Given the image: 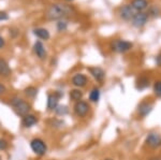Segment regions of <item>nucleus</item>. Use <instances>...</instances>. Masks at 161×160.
<instances>
[{
    "instance_id": "423d86ee",
    "label": "nucleus",
    "mask_w": 161,
    "mask_h": 160,
    "mask_svg": "<svg viewBox=\"0 0 161 160\" xmlns=\"http://www.w3.org/2000/svg\"><path fill=\"white\" fill-rule=\"evenodd\" d=\"M89 110H90L89 104H88L86 101H83V100H80V101L75 102L74 108H73L75 115L79 116V117H85V116L88 114Z\"/></svg>"
},
{
    "instance_id": "dca6fc26",
    "label": "nucleus",
    "mask_w": 161,
    "mask_h": 160,
    "mask_svg": "<svg viewBox=\"0 0 161 160\" xmlns=\"http://www.w3.org/2000/svg\"><path fill=\"white\" fill-rule=\"evenodd\" d=\"M11 73H12V70L9 67V63H8L3 58L0 57V76L7 77V76L11 75Z\"/></svg>"
},
{
    "instance_id": "c85d7f7f",
    "label": "nucleus",
    "mask_w": 161,
    "mask_h": 160,
    "mask_svg": "<svg viewBox=\"0 0 161 160\" xmlns=\"http://www.w3.org/2000/svg\"><path fill=\"white\" fill-rule=\"evenodd\" d=\"M156 63H157L158 66H161V54H159V55L156 57Z\"/></svg>"
},
{
    "instance_id": "a878e982",
    "label": "nucleus",
    "mask_w": 161,
    "mask_h": 160,
    "mask_svg": "<svg viewBox=\"0 0 161 160\" xmlns=\"http://www.w3.org/2000/svg\"><path fill=\"white\" fill-rule=\"evenodd\" d=\"M8 146H9V143H8L7 140H4V139L0 138V151H6L8 148Z\"/></svg>"
},
{
    "instance_id": "cd10ccee",
    "label": "nucleus",
    "mask_w": 161,
    "mask_h": 160,
    "mask_svg": "<svg viewBox=\"0 0 161 160\" xmlns=\"http://www.w3.org/2000/svg\"><path fill=\"white\" fill-rule=\"evenodd\" d=\"M6 92H7V87L4 86L3 84L0 83V96L3 95V94H6Z\"/></svg>"
},
{
    "instance_id": "4468645a",
    "label": "nucleus",
    "mask_w": 161,
    "mask_h": 160,
    "mask_svg": "<svg viewBox=\"0 0 161 160\" xmlns=\"http://www.w3.org/2000/svg\"><path fill=\"white\" fill-rule=\"evenodd\" d=\"M38 117L33 114H27L23 117V120H22V125L24 126L25 128H31L38 124Z\"/></svg>"
},
{
    "instance_id": "473e14b6",
    "label": "nucleus",
    "mask_w": 161,
    "mask_h": 160,
    "mask_svg": "<svg viewBox=\"0 0 161 160\" xmlns=\"http://www.w3.org/2000/svg\"><path fill=\"white\" fill-rule=\"evenodd\" d=\"M0 160H1V157H0Z\"/></svg>"
},
{
    "instance_id": "7c9ffc66",
    "label": "nucleus",
    "mask_w": 161,
    "mask_h": 160,
    "mask_svg": "<svg viewBox=\"0 0 161 160\" xmlns=\"http://www.w3.org/2000/svg\"><path fill=\"white\" fill-rule=\"evenodd\" d=\"M104 160H112V159H110V158H108V159H104Z\"/></svg>"
},
{
    "instance_id": "393cba45",
    "label": "nucleus",
    "mask_w": 161,
    "mask_h": 160,
    "mask_svg": "<svg viewBox=\"0 0 161 160\" xmlns=\"http://www.w3.org/2000/svg\"><path fill=\"white\" fill-rule=\"evenodd\" d=\"M67 27H68V23L64 22V20H58V23H57V29H58V31H64L67 29Z\"/></svg>"
},
{
    "instance_id": "c756f323",
    "label": "nucleus",
    "mask_w": 161,
    "mask_h": 160,
    "mask_svg": "<svg viewBox=\"0 0 161 160\" xmlns=\"http://www.w3.org/2000/svg\"><path fill=\"white\" fill-rule=\"evenodd\" d=\"M4 43H6V42H4V39L2 38L1 36H0V48L3 47V46H4Z\"/></svg>"
},
{
    "instance_id": "39448f33",
    "label": "nucleus",
    "mask_w": 161,
    "mask_h": 160,
    "mask_svg": "<svg viewBox=\"0 0 161 160\" xmlns=\"http://www.w3.org/2000/svg\"><path fill=\"white\" fill-rule=\"evenodd\" d=\"M149 16L146 12H136L131 19V24L136 28H142L148 23Z\"/></svg>"
},
{
    "instance_id": "2eb2a0df",
    "label": "nucleus",
    "mask_w": 161,
    "mask_h": 160,
    "mask_svg": "<svg viewBox=\"0 0 161 160\" xmlns=\"http://www.w3.org/2000/svg\"><path fill=\"white\" fill-rule=\"evenodd\" d=\"M33 52L39 59H44L46 57V50L41 41H37L33 45Z\"/></svg>"
},
{
    "instance_id": "412c9836",
    "label": "nucleus",
    "mask_w": 161,
    "mask_h": 160,
    "mask_svg": "<svg viewBox=\"0 0 161 160\" xmlns=\"http://www.w3.org/2000/svg\"><path fill=\"white\" fill-rule=\"evenodd\" d=\"M24 92L28 98H30V99H35L38 95V88L35 86H29L25 89Z\"/></svg>"
},
{
    "instance_id": "1a4fd4ad",
    "label": "nucleus",
    "mask_w": 161,
    "mask_h": 160,
    "mask_svg": "<svg viewBox=\"0 0 161 160\" xmlns=\"http://www.w3.org/2000/svg\"><path fill=\"white\" fill-rule=\"evenodd\" d=\"M145 143L152 148H158L161 146V135L157 132H149L146 136Z\"/></svg>"
},
{
    "instance_id": "b1692460",
    "label": "nucleus",
    "mask_w": 161,
    "mask_h": 160,
    "mask_svg": "<svg viewBox=\"0 0 161 160\" xmlns=\"http://www.w3.org/2000/svg\"><path fill=\"white\" fill-rule=\"evenodd\" d=\"M154 94L157 97H161V80L156 81L154 84Z\"/></svg>"
},
{
    "instance_id": "6e6552de",
    "label": "nucleus",
    "mask_w": 161,
    "mask_h": 160,
    "mask_svg": "<svg viewBox=\"0 0 161 160\" xmlns=\"http://www.w3.org/2000/svg\"><path fill=\"white\" fill-rule=\"evenodd\" d=\"M136 13V12L132 9L130 4H124V6L119 8V11H118L119 17L124 20H131Z\"/></svg>"
},
{
    "instance_id": "6ab92c4d",
    "label": "nucleus",
    "mask_w": 161,
    "mask_h": 160,
    "mask_svg": "<svg viewBox=\"0 0 161 160\" xmlns=\"http://www.w3.org/2000/svg\"><path fill=\"white\" fill-rule=\"evenodd\" d=\"M69 95H70V99L73 100L75 102L82 100V98H83V91L80 88H75V89L70 90Z\"/></svg>"
},
{
    "instance_id": "2f4dec72",
    "label": "nucleus",
    "mask_w": 161,
    "mask_h": 160,
    "mask_svg": "<svg viewBox=\"0 0 161 160\" xmlns=\"http://www.w3.org/2000/svg\"><path fill=\"white\" fill-rule=\"evenodd\" d=\"M67 1H72V0H67Z\"/></svg>"
},
{
    "instance_id": "f3484780",
    "label": "nucleus",
    "mask_w": 161,
    "mask_h": 160,
    "mask_svg": "<svg viewBox=\"0 0 161 160\" xmlns=\"http://www.w3.org/2000/svg\"><path fill=\"white\" fill-rule=\"evenodd\" d=\"M33 35L37 38L41 39V40H48L51 37L48 30L45 29V28H36V29L33 30Z\"/></svg>"
},
{
    "instance_id": "4be33fe9",
    "label": "nucleus",
    "mask_w": 161,
    "mask_h": 160,
    "mask_svg": "<svg viewBox=\"0 0 161 160\" xmlns=\"http://www.w3.org/2000/svg\"><path fill=\"white\" fill-rule=\"evenodd\" d=\"M54 112L56 113V115L58 116H64L69 113V109L67 105H62V104H58L56 107V109L54 110Z\"/></svg>"
},
{
    "instance_id": "aec40b11",
    "label": "nucleus",
    "mask_w": 161,
    "mask_h": 160,
    "mask_svg": "<svg viewBox=\"0 0 161 160\" xmlns=\"http://www.w3.org/2000/svg\"><path fill=\"white\" fill-rule=\"evenodd\" d=\"M99 99H100V90L99 88L95 87V88H92L89 92V100L92 102H98Z\"/></svg>"
},
{
    "instance_id": "20e7f679",
    "label": "nucleus",
    "mask_w": 161,
    "mask_h": 160,
    "mask_svg": "<svg viewBox=\"0 0 161 160\" xmlns=\"http://www.w3.org/2000/svg\"><path fill=\"white\" fill-rule=\"evenodd\" d=\"M30 147L32 149V152L35 154H37L38 156H43L47 152V145L42 139L36 138L30 142Z\"/></svg>"
},
{
    "instance_id": "9d476101",
    "label": "nucleus",
    "mask_w": 161,
    "mask_h": 160,
    "mask_svg": "<svg viewBox=\"0 0 161 160\" xmlns=\"http://www.w3.org/2000/svg\"><path fill=\"white\" fill-rule=\"evenodd\" d=\"M88 71L97 82H99V83L103 82V80L105 77V72L102 68H100V67H92V68L88 69Z\"/></svg>"
},
{
    "instance_id": "f257e3e1",
    "label": "nucleus",
    "mask_w": 161,
    "mask_h": 160,
    "mask_svg": "<svg viewBox=\"0 0 161 160\" xmlns=\"http://www.w3.org/2000/svg\"><path fill=\"white\" fill-rule=\"evenodd\" d=\"M74 13V9L66 3H55L46 10L45 17L48 20H61Z\"/></svg>"
},
{
    "instance_id": "0eeeda50",
    "label": "nucleus",
    "mask_w": 161,
    "mask_h": 160,
    "mask_svg": "<svg viewBox=\"0 0 161 160\" xmlns=\"http://www.w3.org/2000/svg\"><path fill=\"white\" fill-rule=\"evenodd\" d=\"M61 97H64V92L60 90H57L54 94H48L47 96V110L54 111L58 105V101Z\"/></svg>"
},
{
    "instance_id": "ddd939ff",
    "label": "nucleus",
    "mask_w": 161,
    "mask_h": 160,
    "mask_svg": "<svg viewBox=\"0 0 161 160\" xmlns=\"http://www.w3.org/2000/svg\"><path fill=\"white\" fill-rule=\"evenodd\" d=\"M153 110V104L147 101H144L142 103H140L139 104V108H137V113H139V115L141 116V117H145V116H147L149 114L150 112H152Z\"/></svg>"
},
{
    "instance_id": "f03ea898",
    "label": "nucleus",
    "mask_w": 161,
    "mask_h": 160,
    "mask_svg": "<svg viewBox=\"0 0 161 160\" xmlns=\"http://www.w3.org/2000/svg\"><path fill=\"white\" fill-rule=\"evenodd\" d=\"M10 103H11V105L13 107L14 112L19 116H20V117H24L25 115L29 114L31 110V104L28 101H26V100L15 96L11 99Z\"/></svg>"
},
{
    "instance_id": "5701e85b",
    "label": "nucleus",
    "mask_w": 161,
    "mask_h": 160,
    "mask_svg": "<svg viewBox=\"0 0 161 160\" xmlns=\"http://www.w3.org/2000/svg\"><path fill=\"white\" fill-rule=\"evenodd\" d=\"M160 13V8L157 6H152L147 11V15L148 16H157Z\"/></svg>"
},
{
    "instance_id": "a211bd4d",
    "label": "nucleus",
    "mask_w": 161,
    "mask_h": 160,
    "mask_svg": "<svg viewBox=\"0 0 161 160\" xmlns=\"http://www.w3.org/2000/svg\"><path fill=\"white\" fill-rule=\"evenodd\" d=\"M149 86V79L146 76H141L136 81V88L139 90H143Z\"/></svg>"
},
{
    "instance_id": "f8f14e48",
    "label": "nucleus",
    "mask_w": 161,
    "mask_h": 160,
    "mask_svg": "<svg viewBox=\"0 0 161 160\" xmlns=\"http://www.w3.org/2000/svg\"><path fill=\"white\" fill-rule=\"evenodd\" d=\"M130 6L136 12H144L148 8L147 0H132Z\"/></svg>"
},
{
    "instance_id": "bb28decb",
    "label": "nucleus",
    "mask_w": 161,
    "mask_h": 160,
    "mask_svg": "<svg viewBox=\"0 0 161 160\" xmlns=\"http://www.w3.org/2000/svg\"><path fill=\"white\" fill-rule=\"evenodd\" d=\"M7 19H9L8 13L4 11H0V20H7Z\"/></svg>"
},
{
    "instance_id": "9b49d317",
    "label": "nucleus",
    "mask_w": 161,
    "mask_h": 160,
    "mask_svg": "<svg viewBox=\"0 0 161 160\" xmlns=\"http://www.w3.org/2000/svg\"><path fill=\"white\" fill-rule=\"evenodd\" d=\"M87 82H88L87 76L83 73H76L72 77V84H73L75 87H77V88L86 86Z\"/></svg>"
},
{
    "instance_id": "7ed1b4c3",
    "label": "nucleus",
    "mask_w": 161,
    "mask_h": 160,
    "mask_svg": "<svg viewBox=\"0 0 161 160\" xmlns=\"http://www.w3.org/2000/svg\"><path fill=\"white\" fill-rule=\"evenodd\" d=\"M132 46H133V44L131 42L121 40V39H116V40H113L111 42V50L113 52H116V53H126V52L131 50Z\"/></svg>"
}]
</instances>
